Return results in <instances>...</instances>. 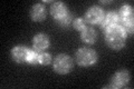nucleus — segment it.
Instances as JSON below:
<instances>
[{"mask_svg":"<svg viewBox=\"0 0 134 89\" xmlns=\"http://www.w3.org/2000/svg\"><path fill=\"white\" fill-rule=\"evenodd\" d=\"M105 41L110 48L120 50L124 47L126 41V32L121 26L113 27L105 31Z\"/></svg>","mask_w":134,"mask_h":89,"instance_id":"f257e3e1","label":"nucleus"},{"mask_svg":"<svg viewBox=\"0 0 134 89\" xmlns=\"http://www.w3.org/2000/svg\"><path fill=\"white\" fill-rule=\"evenodd\" d=\"M97 61V54L94 49L91 48H81L76 52V62L79 66L88 67Z\"/></svg>","mask_w":134,"mask_h":89,"instance_id":"f03ea898","label":"nucleus"},{"mask_svg":"<svg viewBox=\"0 0 134 89\" xmlns=\"http://www.w3.org/2000/svg\"><path fill=\"white\" fill-rule=\"evenodd\" d=\"M120 22L122 25L125 32L133 33V8L129 5H125L120 9Z\"/></svg>","mask_w":134,"mask_h":89,"instance_id":"7ed1b4c3","label":"nucleus"},{"mask_svg":"<svg viewBox=\"0 0 134 89\" xmlns=\"http://www.w3.org/2000/svg\"><path fill=\"white\" fill-rule=\"evenodd\" d=\"M73 68V60L67 55H58L54 60V70L59 75L68 74Z\"/></svg>","mask_w":134,"mask_h":89,"instance_id":"20e7f679","label":"nucleus"},{"mask_svg":"<svg viewBox=\"0 0 134 89\" xmlns=\"http://www.w3.org/2000/svg\"><path fill=\"white\" fill-rule=\"evenodd\" d=\"M104 18V11L100 7L94 6L91 7L85 14V20L88 23H98L103 20Z\"/></svg>","mask_w":134,"mask_h":89,"instance_id":"39448f33","label":"nucleus"},{"mask_svg":"<svg viewBox=\"0 0 134 89\" xmlns=\"http://www.w3.org/2000/svg\"><path fill=\"white\" fill-rule=\"evenodd\" d=\"M130 81V74L127 70H119L111 78V85L113 88H122Z\"/></svg>","mask_w":134,"mask_h":89,"instance_id":"423d86ee","label":"nucleus"},{"mask_svg":"<svg viewBox=\"0 0 134 89\" xmlns=\"http://www.w3.org/2000/svg\"><path fill=\"white\" fill-rule=\"evenodd\" d=\"M119 23H120L119 15L115 14V12H108L106 16H104L103 20L100 21V29L103 31H106L113 27L119 26Z\"/></svg>","mask_w":134,"mask_h":89,"instance_id":"0eeeda50","label":"nucleus"},{"mask_svg":"<svg viewBox=\"0 0 134 89\" xmlns=\"http://www.w3.org/2000/svg\"><path fill=\"white\" fill-rule=\"evenodd\" d=\"M28 54L29 50L26 47H23V46H17L14 49L11 50V57L16 62H25L27 61L28 58Z\"/></svg>","mask_w":134,"mask_h":89,"instance_id":"6e6552de","label":"nucleus"},{"mask_svg":"<svg viewBox=\"0 0 134 89\" xmlns=\"http://www.w3.org/2000/svg\"><path fill=\"white\" fill-rule=\"evenodd\" d=\"M32 46L34 49L37 51H41V50L46 49L49 46V39L45 33H38L32 39Z\"/></svg>","mask_w":134,"mask_h":89,"instance_id":"1a4fd4ad","label":"nucleus"},{"mask_svg":"<svg viewBox=\"0 0 134 89\" xmlns=\"http://www.w3.org/2000/svg\"><path fill=\"white\" fill-rule=\"evenodd\" d=\"M46 15H47L46 8L41 3H36L30 10V17L34 21H43L46 18Z\"/></svg>","mask_w":134,"mask_h":89,"instance_id":"9d476101","label":"nucleus"},{"mask_svg":"<svg viewBox=\"0 0 134 89\" xmlns=\"http://www.w3.org/2000/svg\"><path fill=\"white\" fill-rule=\"evenodd\" d=\"M67 14V7L63 2H55L50 8V15L56 20H60Z\"/></svg>","mask_w":134,"mask_h":89,"instance_id":"9b49d317","label":"nucleus"},{"mask_svg":"<svg viewBox=\"0 0 134 89\" xmlns=\"http://www.w3.org/2000/svg\"><path fill=\"white\" fill-rule=\"evenodd\" d=\"M82 40L85 42V44H94L97 39V35H96V31L93 28H85L84 30H82Z\"/></svg>","mask_w":134,"mask_h":89,"instance_id":"f8f14e48","label":"nucleus"},{"mask_svg":"<svg viewBox=\"0 0 134 89\" xmlns=\"http://www.w3.org/2000/svg\"><path fill=\"white\" fill-rule=\"evenodd\" d=\"M27 62L31 63V65H35V63L39 62V54L37 52V51H30V50H29Z\"/></svg>","mask_w":134,"mask_h":89,"instance_id":"ddd939ff","label":"nucleus"},{"mask_svg":"<svg viewBox=\"0 0 134 89\" xmlns=\"http://www.w3.org/2000/svg\"><path fill=\"white\" fill-rule=\"evenodd\" d=\"M52 62V56L47 52H41L39 54V63L41 65H48Z\"/></svg>","mask_w":134,"mask_h":89,"instance_id":"4468645a","label":"nucleus"},{"mask_svg":"<svg viewBox=\"0 0 134 89\" xmlns=\"http://www.w3.org/2000/svg\"><path fill=\"white\" fill-rule=\"evenodd\" d=\"M70 21H72V15L67 12V14H66L64 17H63L60 20H58V22L60 23V26H63V27H67V26H69Z\"/></svg>","mask_w":134,"mask_h":89,"instance_id":"2eb2a0df","label":"nucleus"},{"mask_svg":"<svg viewBox=\"0 0 134 89\" xmlns=\"http://www.w3.org/2000/svg\"><path fill=\"white\" fill-rule=\"evenodd\" d=\"M74 28L76 30H84L86 27H85V20L83 18H77L76 20L74 21Z\"/></svg>","mask_w":134,"mask_h":89,"instance_id":"dca6fc26","label":"nucleus"}]
</instances>
